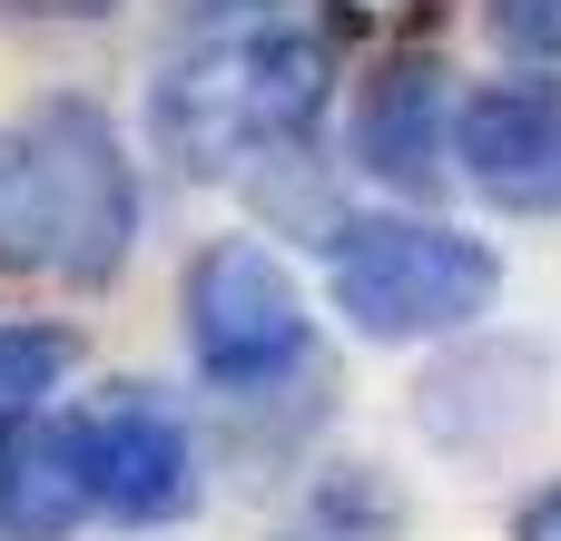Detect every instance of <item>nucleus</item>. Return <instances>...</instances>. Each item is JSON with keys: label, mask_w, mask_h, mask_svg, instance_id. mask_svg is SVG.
<instances>
[{"label": "nucleus", "mask_w": 561, "mask_h": 541, "mask_svg": "<svg viewBox=\"0 0 561 541\" xmlns=\"http://www.w3.org/2000/svg\"><path fill=\"white\" fill-rule=\"evenodd\" d=\"M266 541H404V493L385 483V463H325Z\"/></svg>", "instance_id": "nucleus-9"}, {"label": "nucleus", "mask_w": 561, "mask_h": 541, "mask_svg": "<svg viewBox=\"0 0 561 541\" xmlns=\"http://www.w3.org/2000/svg\"><path fill=\"white\" fill-rule=\"evenodd\" d=\"M454 177L513 217H561V79H493L454 99Z\"/></svg>", "instance_id": "nucleus-6"}, {"label": "nucleus", "mask_w": 561, "mask_h": 541, "mask_svg": "<svg viewBox=\"0 0 561 541\" xmlns=\"http://www.w3.org/2000/svg\"><path fill=\"white\" fill-rule=\"evenodd\" d=\"M325 99H335V39L286 30V20H247V30H217L197 49H178L148 79V138L178 177L227 187V177H256V168L296 158L316 138Z\"/></svg>", "instance_id": "nucleus-1"}, {"label": "nucleus", "mask_w": 561, "mask_h": 541, "mask_svg": "<svg viewBox=\"0 0 561 541\" xmlns=\"http://www.w3.org/2000/svg\"><path fill=\"white\" fill-rule=\"evenodd\" d=\"M138 168L89 99H39L30 118L0 128V276H49V286H118L138 256Z\"/></svg>", "instance_id": "nucleus-2"}, {"label": "nucleus", "mask_w": 561, "mask_h": 541, "mask_svg": "<svg viewBox=\"0 0 561 541\" xmlns=\"http://www.w3.org/2000/svg\"><path fill=\"white\" fill-rule=\"evenodd\" d=\"M513 541H561V483H533L513 503Z\"/></svg>", "instance_id": "nucleus-13"}, {"label": "nucleus", "mask_w": 561, "mask_h": 541, "mask_svg": "<svg viewBox=\"0 0 561 541\" xmlns=\"http://www.w3.org/2000/svg\"><path fill=\"white\" fill-rule=\"evenodd\" d=\"M89 522V473L69 414H10L0 424V541H69Z\"/></svg>", "instance_id": "nucleus-8"}, {"label": "nucleus", "mask_w": 561, "mask_h": 541, "mask_svg": "<svg viewBox=\"0 0 561 541\" xmlns=\"http://www.w3.org/2000/svg\"><path fill=\"white\" fill-rule=\"evenodd\" d=\"M503 296V256L444 217H325V306L365 345L473 335Z\"/></svg>", "instance_id": "nucleus-3"}, {"label": "nucleus", "mask_w": 561, "mask_h": 541, "mask_svg": "<svg viewBox=\"0 0 561 541\" xmlns=\"http://www.w3.org/2000/svg\"><path fill=\"white\" fill-rule=\"evenodd\" d=\"M355 158H365L375 187L434 197V187L454 177V69L394 49V59L365 79V99H355Z\"/></svg>", "instance_id": "nucleus-7"}, {"label": "nucleus", "mask_w": 561, "mask_h": 541, "mask_svg": "<svg viewBox=\"0 0 561 541\" xmlns=\"http://www.w3.org/2000/svg\"><path fill=\"white\" fill-rule=\"evenodd\" d=\"M118 0H0V20L10 30H89V20H108Z\"/></svg>", "instance_id": "nucleus-12"}, {"label": "nucleus", "mask_w": 561, "mask_h": 541, "mask_svg": "<svg viewBox=\"0 0 561 541\" xmlns=\"http://www.w3.org/2000/svg\"><path fill=\"white\" fill-rule=\"evenodd\" d=\"M79 434V473H89V522H128V532H158V522H187L197 513V444L187 424L148 394V384H108L89 414H69Z\"/></svg>", "instance_id": "nucleus-5"}, {"label": "nucleus", "mask_w": 561, "mask_h": 541, "mask_svg": "<svg viewBox=\"0 0 561 541\" xmlns=\"http://www.w3.org/2000/svg\"><path fill=\"white\" fill-rule=\"evenodd\" d=\"M178 325H187V355L217 394H266L316 345L306 276L266 237H207L178 276Z\"/></svg>", "instance_id": "nucleus-4"}, {"label": "nucleus", "mask_w": 561, "mask_h": 541, "mask_svg": "<svg viewBox=\"0 0 561 541\" xmlns=\"http://www.w3.org/2000/svg\"><path fill=\"white\" fill-rule=\"evenodd\" d=\"M483 20H493V39L513 59H552L561 69V0H483Z\"/></svg>", "instance_id": "nucleus-11"}, {"label": "nucleus", "mask_w": 561, "mask_h": 541, "mask_svg": "<svg viewBox=\"0 0 561 541\" xmlns=\"http://www.w3.org/2000/svg\"><path fill=\"white\" fill-rule=\"evenodd\" d=\"M69 365H79V335L69 325H0V424L10 414H39L59 384H69Z\"/></svg>", "instance_id": "nucleus-10"}]
</instances>
